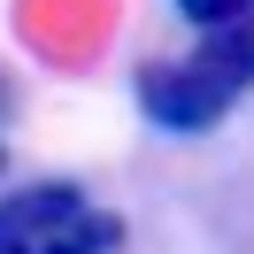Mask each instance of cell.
<instances>
[{
	"instance_id": "6da1fadb",
	"label": "cell",
	"mask_w": 254,
	"mask_h": 254,
	"mask_svg": "<svg viewBox=\"0 0 254 254\" xmlns=\"http://www.w3.org/2000/svg\"><path fill=\"white\" fill-rule=\"evenodd\" d=\"M131 100H139V116L154 131H177V139H192V131H216L223 116L239 108V93H223L216 77H208L200 62H139V77H131Z\"/></svg>"
},
{
	"instance_id": "7a4b0ae2",
	"label": "cell",
	"mask_w": 254,
	"mask_h": 254,
	"mask_svg": "<svg viewBox=\"0 0 254 254\" xmlns=\"http://www.w3.org/2000/svg\"><path fill=\"white\" fill-rule=\"evenodd\" d=\"M85 185H69V177H39V185H16L0 192V247H39V239H54L62 223L85 216Z\"/></svg>"
},
{
	"instance_id": "3957f363",
	"label": "cell",
	"mask_w": 254,
	"mask_h": 254,
	"mask_svg": "<svg viewBox=\"0 0 254 254\" xmlns=\"http://www.w3.org/2000/svg\"><path fill=\"white\" fill-rule=\"evenodd\" d=\"M192 62H200L223 93H254V8L231 16V23H216V31H200Z\"/></svg>"
},
{
	"instance_id": "277c9868",
	"label": "cell",
	"mask_w": 254,
	"mask_h": 254,
	"mask_svg": "<svg viewBox=\"0 0 254 254\" xmlns=\"http://www.w3.org/2000/svg\"><path fill=\"white\" fill-rule=\"evenodd\" d=\"M69 239H77V247H93V254H116L124 247V216H116V208H85L77 223H62Z\"/></svg>"
},
{
	"instance_id": "5b68a950",
	"label": "cell",
	"mask_w": 254,
	"mask_h": 254,
	"mask_svg": "<svg viewBox=\"0 0 254 254\" xmlns=\"http://www.w3.org/2000/svg\"><path fill=\"white\" fill-rule=\"evenodd\" d=\"M177 16L192 23V31H216V23H231V16H247L254 0H170Z\"/></svg>"
},
{
	"instance_id": "8992f818",
	"label": "cell",
	"mask_w": 254,
	"mask_h": 254,
	"mask_svg": "<svg viewBox=\"0 0 254 254\" xmlns=\"http://www.w3.org/2000/svg\"><path fill=\"white\" fill-rule=\"evenodd\" d=\"M39 254H93V247H77L69 231H54V239H39Z\"/></svg>"
},
{
	"instance_id": "52a82bcc",
	"label": "cell",
	"mask_w": 254,
	"mask_h": 254,
	"mask_svg": "<svg viewBox=\"0 0 254 254\" xmlns=\"http://www.w3.org/2000/svg\"><path fill=\"white\" fill-rule=\"evenodd\" d=\"M0 254H39V247H0Z\"/></svg>"
},
{
	"instance_id": "ba28073f",
	"label": "cell",
	"mask_w": 254,
	"mask_h": 254,
	"mask_svg": "<svg viewBox=\"0 0 254 254\" xmlns=\"http://www.w3.org/2000/svg\"><path fill=\"white\" fill-rule=\"evenodd\" d=\"M0 170H8V146H0Z\"/></svg>"
}]
</instances>
